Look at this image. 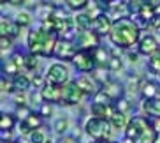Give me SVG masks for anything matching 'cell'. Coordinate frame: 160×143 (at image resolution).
<instances>
[{"label":"cell","instance_id":"1","mask_svg":"<svg viewBox=\"0 0 160 143\" xmlns=\"http://www.w3.org/2000/svg\"><path fill=\"white\" fill-rule=\"evenodd\" d=\"M111 41L120 48H130L132 44L137 43L139 39V27L134 21L127 18H120L118 21L113 23V30H111Z\"/></svg>","mask_w":160,"mask_h":143},{"label":"cell","instance_id":"2","mask_svg":"<svg viewBox=\"0 0 160 143\" xmlns=\"http://www.w3.org/2000/svg\"><path fill=\"white\" fill-rule=\"evenodd\" d=\"M57 32H48V30H32L28 34V46L32 50L33 55H44L49 57L51 53H55L57 48Z\"/></svg>","mask_w":160,"mask_h":143},{"label":"cell","instance_id":"3","mask_svg":"<svg viewBox=\"0 0 160 143\" xmlns=\"http://www.w3.org/2000/svg\"><path fill=\"white\" fill-rule=\"evenodd\" d=\"M127 138L134 140V143H155L157 131L148 120L136 117L127 125Z\"/></svg>","mask_w":160,"mask_h":143},{"label":"cell","instance_id":"4","mask_svg":"<svg viewBox=\"0 0 160 143\" xmlns=\"http://www.w3.org/2000/svg\"><path fill=\"white\" fill-rule=\"evenodd\" d=\"M86 133L90 136H93L97 141H106L111 136V124L108 122V119H90L86 124Z\"/></svg>","mask_w":160,"mask_h":143},{"label":"cell","instance_id":"5","mask_svg":"<svg viewBox=\"0 0 160 143\" xmlns=\"http://www.w3.org/2000/svg\"><path fill=\"white\" fill-rule=\"evenodd\" d=\"M46 78H48V83H51V85L63 87V85H67V80H69V71L62 64H55V66L49 67Z\"/></svg>","mask_w":160,"mask_h":143},{"label":"cell","instance_id":"6","mask_svg":"<svg viewBox=\"0 0 160 143\" xmlns=\"http://www.w3.org/2000/svg\"><path fill=\"white\" fill-rule=\"evenodd\" d=\"M81 88L78 87V83H67L62 87V103L65 104H78L81 101Z\"/></svg>","mask_w":160,"mask_h":143},{"label":"cell","instance_id":"7","mask_svg":"<svg viewBox=\"0 0 160 143\" xmlns=\"http://www.w3.org/2000/svg\"><path fill=\"white\" fill-rule=\"evenodd\" d=\"M72 62L76 64V67L83 72H88L92 71L97 62H95V57H93V51H78V55L74 57Z\"/></svg>","mask_w":160,"mask_h":143},{"label":"cell","instance_id":"8","mask_svg":"<svg viewBox=\"0 0 160 143\" xmlns=\"http://www.w3.org/2000/svg\"><path fill=\"white\" fill-rule=\"evenodd\" d=\"M55 55H57L58 58H63V60H74L78 51H76V46L69 41V39H62V41L57 43Z\"/></svg>","mask_w":160,"mask_h":143},{"label":"cell","instance_id":"9","mask_svg":"<svg viewBox=\"0 0 160 143\" xmlns=\"http://www.w3.org/2000/svg\"><path fill=\"white\" fill-rule=\"evenodd\" d=\"M78 46L83 48V51H88V50H97L99 48V37L95 32H90V30H85V32H79L78 35Z\"/></svg>","mask_w":160,"mask_h":143},{"label":"cell","instance_id":"10","mask_svg":"<svg viewBox=\"0 0 160 143\" xmlns=\"http://www.w3.org/2000/svg\"><path fill=\"white\" fill-rule=\"evenodd\" d=\"M113 30V23H111V18L106 14H100L93 19V32L97 35H104V34H111Z\"/></svg>","mask_w":160,"mask_h":143},{"label":"cell","instance_id":"11","mask_svg":"<svg viewBox=\"0 0 160 143\" xmlns=\"http://www.w3.org/2000/svg\"><path fill=\"white\" fill-rule=\"evenodd\" d=\"M41 95H42L44 101H49V103H60L62 101V87L48 83L46 87H42Z\"/></svg>","mask_w":160,"mask_h":143},{"label":"cell","instance_id":"12","mask_svg":"<svg viewBox=\"0 0 160 143\" xmlns=\"http://www.w3.org/2000/svg\"><path fill=\"white\" fill-rule=\"evenodd\" d=\"M139 51L144 53V55H153V53L158 51V43L153 35H146V37L141 39L139 43Z\"/></svg>","mask_w":160,"mask_h":143},{"label":"cell","instance_id":"13","mask_svg":"<svg viewBox=\"0 0 160 143\" xmlns=\"http://www.w3.org/2000/svg\"><path fill=\"white\" fill-rule=\"evenodd\" d=\"M0 37H16L19 34V25L18 23H11L5 18H2L0 21Z\"/></svg>","mask_w":160,"mask_h":143},{"label":"cell","instance_id":"14","mask_svg":"<svg viewBox=\"0 0 160 143\" xmlns=\"http://www.w3.org/2000/svg\"><path fill=\"white\" fill-rule=\"evenodd\" d=\"M41 124H42L41 115H33V113H32L27 120H23V122H21V129H23L21 133H23V134H28L30 131H37V129L41 127Z\"/></svg>","mask_w":160,"mask_h":143},{"label":"cell","instance_id":"15","mask_svg":"<svg viewBox=\"0 0 160 143\" xmlns=\"http://www.w3.org/2000/svg\"><path fill=\"white\" fill-rule=\"evenodd\" d=\"M76 83H78V87L81 88V92H83V94H99V92H97V88H99V87H97L95 80H92L90 76H81L79 80L76 81Z\"/></svg>","mask_w":160,"mask_h":143},{"label":"cell","instance_id":"16","mask_svg":"<svg viewBox=\"0 0 160 143\" xmlns=\"http://www.w3.org/2000/svg\"><path fill=\"white\" fill-rule=\"evenodd\" d=\"M92 113H93L95 117H99V119H109L111 120V117L114 115V110H113V106H104V104H97V103H93V106H92Z\"/></svg>","mask_w":160,"mask_h":143},{"label":"cell","instance_id":"17","mask_svg":"<svg viewBox=\"0 0 160 143\" xmlns=\"http://www.w3.org/2000/svg\"><path fill=\"white\" fill-rule=\"evenodd\" d=\"M144 111L150 117H155V119H160V99H146V103L142 104Z\"/></svg>","mask_w":160,"mask_h":143},{"label":"cell","instance_id":"18","mask_svg":"<svg viewBox=\"0 0 160 143\" xmlns=\"http://www.w3.org/2000/svg\"><path fill=\"white\" fill-rule=\"evenodd\" d=\"M74 21H76V25H78V29H81L83 32H85V30L93 29V21H92V16H90L88 13L78 14V18H76Z\"/></svg>","mask_w":160,"mask_h":143},{"label":"cell","instance_id":"19","mask_svg":"<svg viewBox=\"0 0 160 143\" xmlns=\"http://www.w3.org/2000/svg\"><path fill=\"white\" fill-rule=\"evenodd\" d=\"M12 87L18 92H23L30 87V80L25 74H16V76H12Z\"/></svg>","mask_w":160,"mask_h":143},{"label":"cell","instance_id":"20","mask_svg":"<svg viewBox=\"0 0 160 143\" xmlns=\"http://www.w3.org/2000/svg\"><path fill=\"white\" fill-rule=\"evenodd\" d=\"M104 92L111 97V99H118L120 95H122V87L114 83V81H108L106 85H104Z\"/></svg>","mask_w":160,"mask_h":143},{"label":"cell","instance_id":"21","mask_svg":"<svg viewBox=\"0 0 160 143\" xmlns=\"http://www.w3.org/2000/svg\"><path fill=\"white\" fill-rule=\"evenodd\" d=\"M12 125H14V117L9 113H2V117H0V129H2V133L11 131Z\"/></svg>","mask_w":160,"mask_h":143},{"label":"cell","instance_id":"22","mask_svg":"<svg viewBox=\"0 0 160 143\" xmlns=\"http://www.w3.org/2000/svg\"><path fill=\"white\" fill-rule=\"evenodd\" d=\"M111 125L116 127V129H122V127H125V125H128L125 113H122V111H114V115L111 117Z\"/></svg>","mask_w":160,"mask_h":143},{"label":"cell","instance_id":"23","mask_svg":"<svg viewBox=\"0 0 160 143\" xmlns=\"http://www.w3.org/2000/svg\"><path fill=\"white\" fill-rule=\"evenodd\" d=\"M93 57H95V62L99 64V66H102V67H108L109 60H111V58L108 57V53L104 51L102 48H97V50H93Z\"/></svg>","mask_w":160,"mask_h":143},{"label":"cell","instance_id":"24","mask_svg":"<svg viewBox=\"0 0 160 143\" xmlns=\"http://www.w3.org/2000/svg\"><path fill=\"white\" fill-rule=\"evenodd\" d=\"M146 5H157V4H155V0H130V9L134 13H137V14L144 9Z\"/></svg>","mask_w":160,"mask_h":143},{"label":"cell","instance_id":"25","mask_svg":"<svg viewBox=\"0 0 160 143\" xmlns=\"http://www.w3.org/2000/svg\"><path fill=\"white\" fill-rule=\"evenodd\" d=\"M157 92H158V88H157L155 83H150V81H148V83L142 85V95H144L146 99H155Z\"/></svg>","mask_w":160,"mask_h":143},{"label":"cell","instance_id":"26","mask_svg":"<svg viewBox=\"0 0 160 143\" xmlns=\"http://www.w3.org/2000/svg\"><path fill=\"white\" fill-rule=\"evenodd\" d=\"M148 67H150L151 72H158L160 74V51L151 55V58L148 60Z\"/></svg>","mask_w":160,"mask_h":143},{"label":"cell","instance_id":"27","mask_svg":"<svg viewBox=\"0 0 160 143\" xmlns=\"http://www.w3.org/2000/svg\"><path fill=\"white\" fill-rule=\"evenodd\" d=\"M95 103H97V104H104V106H111L113 99L102 90V92H99V94H95Z\"/></svg>","mask_w":160,"mask_h":143},{"label":"cell","instance_id":"28","mask_svg":"<svg viewBox=\"0 0 160 143\" xmlns=\"http://www.w3.org/2000/svg\"><path fill=\"white\" fill-rule=\"evenodd\" d=\"M4 72H9V74H12V76L19 74V72H18V66L14 64V60H7V62L4 64Z\"/></svg>","mask_w":160,"mask_h":143},{"label":"cell","instance_id":"29","mask_svg":"<svg viewBox=\"0 0 160 143\" xmlns=\"http://www.w3.org/2000/svg\"><path fill=\"white\" fill-rule=\"evenodd\" d=\"M16 23H18L19 27H27V25L30 23V16L27 14V13H19V14L16 16Z\"/></svg>","mask_w":160,"mask_h":143},{"label":"cell","instance_id":"30","mask_svg":"<svg viewBox=\"0 0 160 143\" xmlns=\"http://www.w3.org/2000/svg\"><path fill=\"white\" fill-rule=\"evenodd\" d=\"M67 4H69L71 9H81L88 4V0H67Z\"/></svg>","mask_w":160,"mask_h":143},{"label":"cell","instance_id":"31","mask_svg":"<svg viewBox=\"0 0 160 143\" xmlns=\"http://www.w3.org/2000/svg\"><path fill=\"white\" fill-rule=\"evenodd\" d=\"M30 140H32V143H44V134L42 131H33L32 134H30Z\"/></svg>","mask_w":160,"mask_h":143},{"label":"cell","instance_id":"32","mask_svg":"<svg viewBox=\"0 0 160 143\" xmlns=\"http://www.w3.org/2000/svg\"><path fill=\"white\" fill-rule=\"evenodd\" d=\"M30 115H32V111H30L28 108H25V106H19V108H18V117L21 120H27Z\"/></svg>","mask_w":160,"mask_h":143},{"label":"cell","instance_id":"33","mask_svg":"<svg viewBox=\"0 0 160 143\" xmlns=\"http://www.w3.org/2000/svg\"><path fill=\"white\" fill-rule=\"evenodd\" d=\"M35 66H37V58H35V55H28V57H25V67L33 69Z\"/></svg>","mask_w":160,"mask_h":143},{"label":"cell","instance_id":"34","mask_svg":"<svg viewBox=\"0 0 160 143\" xmlns=\"http://www.w3.org/2000/svg\"><path fill=\"white\" fill-rule=\"evenodd\" d=\"M55 129H57V133H63L67 129V120H63V119H60L57 122V125H55Z\"/></svg>","mask_w":160,"mask_h":143},{"label":"cell","instance_id":"35","mask_svg":"<svg viewBox=\"0 0 160 143\" xmlns=\"http://www.w3.org/2000/svg\"><path fill=\"white\" fill-rule=\"evenodd\" d=\"M109 69H122V62H120V58H111L108 64Z\"/></svg>","mask_w":160,"mask_h":143},{"label":"cell","instance_id":"36","mask_svg":"<svg viewBox=\"0 0 160 143\" xmlns=\"http://www.w3.org/2000/svg\"><path fill=\"white\" fill-rule=\"evenodd\" d=\"M128 108H130V104H128V101H120V103H118V111H122V113H125V111L128 110Z\"/></svg>","mask_w":160,"mask_h":143},{"label":"cell","instance_id":"37","mask_svg":"<svg viewBox=\"0 0 160 143\" xmlns=\"http://www.w3.org/2000/svg\"><path fill=\"white\" fill-rule=\"evenodd\" d=\"M0 43H2V51H5V50H9L11 48V39L9 37H0Z\"/></svg>","mask_w":160,"mask_h":143},{"label":"cell","instance_id":"38","mask_svg":"<svg viewBox=\"0 0 160 143\" xmlns=\"http://www.w3.org/2000/svg\"><path fill=\"white\" fill-rule=\"evenodd\" d=\"M12 60H14V64L16 66H25V57H21V55H14V57H12Z\"/></svg>","mask_w":160,"mask_h":143},{"label":"cell","instance_id":"39","mask_svg":"<svg viewBox=\"0 0 160 143\" xmlns=\"http://www.w3.org/2000/svg\"><path fill=\"white\" fill-rule=\"evenodd\" d=\"M41 115H51V106L42 104V108H41Z\"/></svg>","mask_w":160,"mask_h":143},{"label":"cell","instance_id":"40","mask_svg":"<svg viewBox=\"0 0 160 143\" xmlns=\"http://www.w3.org/2000/svg\"><path fill=\"white\" fill-rule=\"evenodd\" d=\"M9 83H5V78H2V92H4V94H5V92H9L11 90V88H9Z\"/></svg>","mask_w":160,"mask_h":143},{"label":"cell","instance_id":"41","mask_svg":"<svg viewBox=\"0 0 160 143\" xmlns=\"http://www.w3.org/2000/svg\"><path fill=\"white\" fill-rule=\"evenodd\" d=\"M157 129H158V131H160V119L157 120Z\"/></svg>","mask_w":160,"mask_h":143},{"label":"cell","instance_id":"42","mask_svg":"<svg viewBox=\"0 0 160 143\" xmlns=\"http://www.w3.org/2000/svg\"><path fill=\"white\" fill-rule=\"evenodd\" d=\"M62 143H72V140H67V141H62Z\"/></svg>","mask_w":160,"mask_h":143},{"label":"cell","instance_id":"43","mask_svg":"<svg viewBox=\"0 0 160 143\" xmlns=\"http://www.w3.org/2000/svg\"><path fill=\"white\" fill-rule=\"evenodd\" d=\"M0 2H2V4H5V2H11V0H0Z\"/></svg>","mask_w":160,"mask_h":143},{"label":"cell","instance_id":"44","mask_svg":"<svg viewBox=\"0 0 160 143\" xmlns=\"http://www.w3.org/2000/svg\"><path fill=\"white\" fill-rule=\"evenodd\" d=\"M95 143H109V141H95Z\"/></svg>","mask_w":160,"mask_h":143},{"label":"cell","instance_id":"45","mask_svg":"<svg viewBox=\"0 0 160 143\" xmlns=\"http://www.w3.org/2000/svg\"><path fill=\"white\" fill-rule=\"evenodd\" d=\"M104 2H114V0H104Z\"/></svg>","mask_w":160,"mask_h":143},{"label":"cell","instance_id":"46","mask_svg":"<svg viewBox=\"0 0 160 143\" xmlns=\"http://www.w3.org/2000/svg\"><path fill=\"white\" fill-rule=\"evenodd\" d=\"M4 143H14V141H4Z\"/></svg>","mask_w":160,"mask_h":143}]
</instances>
